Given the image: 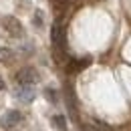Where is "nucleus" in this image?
<instances>
[{
	"label": "nucleus",
	"mask_w": 131,
	"mask_h": 131,
	"mask_svg": "<svg viewBox=\"0 0 131 131\" xmlns=\"http://www.w3.org/2000/svg\"><path fill=\"white\" fill-rule=\"evenodd\" d=\"M52 123H54V127H59V129H65L67 127V121H65L63 115H54V117H52Z\"/></svg>",
	"instance_id": "8"
},
{
	"label": "nucleus",
	"mask_w": 131,
	"mask_h": 131,
	"mask_svg": "<svg viewBox=\"0 0 131 131\" xmlns=\"http://www.w3.org/2000/svg\"><path fill=\"white\" fill-rule=\"evenodd\" d=\"M2 26H4V30L10 34V36H14V38H20L22 34H24V28H22V24H20V20L14 16H4L2 18Z\"/></svg>",
	"instance_id": "1"
},
{
	"label": "nucleus",
	"mask_w": 131,
	"mask_h": 131,
	"mask_svg": "<svg viewBox=\"0 0 131 131\" xmlns=\"http://www.w3.org/2000/svg\"><path fill=\"white\" fill-rule=\"evenodd\" d=\"M20 121H22V113L16 111V109H12V111H6V113L0 117V127L2 129H12Z\"/></svg>",
	"instance_id": "3"
},
{
	"label": "nucleus",
	"mask_w": 131,
	"mask_h": 131,
	"mask_svg": "<svg viewBox=\"0 0 131 131\" xmlns=\"http://www.w3.org/2000/svg\"><path fill=\"white\" fill-rule=\"evenodd\" d=\"M45 95H47L49 101H57V91H52V89H47V91H45Z\"/></svg>",
	"instance_id": "9"
},
{
	"label": "nucleus",
	"mask_w": 131,
	"mask_h": 131,
	"mask_svg": "<svg viewBox=\"0 0 131 131\" xmlns=\"http://www.w3.org/2000/svg\"><path fill=\"white\" fill-rule=\"evenodd\" d=\"M50 38H52V47H54L57 52L63 50L65 49V26L63 24H54L52 30H50Z\"/></svg>",
	"instance_id": "4"
},
{
	"label": "nucleus",
	"mask_w": 131,
	"mask_h": 131,
	"mask_svg": "<svg viewBox=\"0 0 131 131\" xmlns=\"http://www.w3.org/2000/svg\"><path fill=\"white\" fill-rule=\"evenodd\" d=\"M2 89H4V81L0 79V91H2Z\"/></svg>",
	"instance_id": "11"
},
{
	"label": "nucleus",
	"mask_w": 131,
	"mask_h": 131,
	"mask_svg": "<svg viewBox=\"0 0 131 131\" xmlns=\"http://www.w3.org/2000/svg\"><path fill=\"white\" fill-rule=\"evenodd\" d=\"M36 81H38V73H36V69H32V67H24V69H20L16 73L18 85H34Z\"/></svg>",
	"instance_id": "2"
},
{
	"label": "nucleus",
	"mask_w": 131,
	"mask_h": 131,
	"mask_svg": "<svg viewBox=\"0 0 131 131\" xmlns=\"http://www.w3.org/2000/svg\"><path fill=\"white\" fill-rule=\"evenodd\" d=\"M89 63H91L89 59H81V61H73V63L69 65V71H71V73H79L81 69L89 67Z\"/></svg>",
	"instance_id": "6"
},
{
	"label": "nucleus",
	"mask_w": 131,
	"mask_h": 131,
	"mask_svg": "<svg viewBox=\"0 0 131 131\" xmlns=\"http://www.w3.org/2000/svg\"><path fill=\"white\" fill-rule=\"evenodd\" d=\"M34 95H36V93H34V89L30 85H20L16 89V99L22 101V103H30L34 99Z\"/></svg>",
	"instance_id": "5"
},
{
	"label": "nucleus",
	"mask_w": 131,
	"mask_h": 131,
	"mask_svg": "<svg viewBox=\"0 0 131 131\" xmlns=\"http://www.w3.org/2000/svg\"><path fill=\"white\" fill-rule=\"evenodd\" d=\"M12 61V50L10 49H0V63H10Z\"/></svg>",
	"instance_id": "7"
},
{
	"label": "nucleus",
	"mask_w": 131,
	"mask_h": 131,
	"mask_svg": "<svg viewBox=\"0 0 131 131\" xmlns=\"http://www.w3.org/2000/svg\"><path fill=\"white\" fill-rule=\"evenodd\" d=\"M34 24L36 26H42V12L40 10H36V14H34Z\"/></svg>",
	"instance_id": "10"
}]
</instances>
